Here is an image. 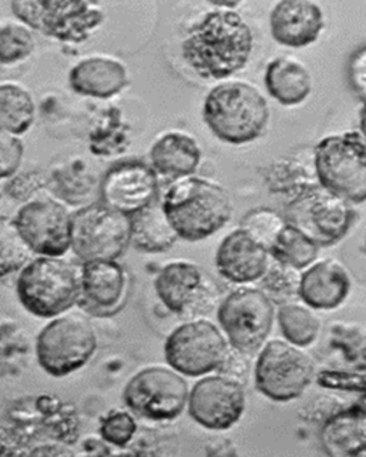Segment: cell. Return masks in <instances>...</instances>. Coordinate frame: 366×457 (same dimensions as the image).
Wrapping results in <instances>:
<instances>
[{
	"mask_svg": "<svg viewBox=\"0 0 366 457\" xmlns=\"http://www.w3.org/2000/svg\"><path fill=\"white\" fill-rule=\"evenodd\" d=\"M128 83L126 68L109 57H89L73 66L69 85L82 96L108 99L122 92Z\"/></svg>",
	"mask_w": 366,
	"mask_h": 457,
	"instance_id": "603a6c76",
	"label": "cell"
},
{
	"mask_svg": "<svg viewBox=\"0 0 366 457\" xmlns=\"http://www.w3.org/2000/svg\"><path fill=\"white\" fill-rule=\"evenodd\" d=\"M16 295L33 316L59 318L79 300L80 273L61 257L39 256L19 271Z\"/></svg>",
	"mask_w": 366,
	"mask_h": 457,
	"instance_id": "277c9868",
	"label": "cell"
},
{
	"mask_svg": "<svg viewBox=\"0 0 366 457\" xmlns=\"http://www.w3.org/2000/svg\"><path fill=\"white\" fill-rule=\"evenodd\" d=\"M12 12L26 26L61 42L80 43L104 23L102 7L78 0L12 2Z\"/></svg>",
	"mask_w": 366,
	"mask_h": 457,
	"instance_id": "ba28073f",
	"label": "cell"
},
{
	"mask_svg": "<svg viewBox=\"0 0 366 457\" xmlns=\"http://www.w3.org/2000/svg\"><path fill=\"white\" fill-rule=\"evenodd\" d=\"M156 171L144 162L116 163L104 173L101 183L102 202L132 216L158 199Z\"/></svg>",
	"mask_w": 366,
	"mask_h": 457,
	"instance_id": "2e32d148",
	"label": "cell"
},
{
	"mask_svg": "<svg viewBox=\"0 0 366 457\" xmlns=\"http://www.w3.org/2000/svg\"><path fill=\"white\" fill-rule=\"evenodd\" d=\"M13 223L32 253L61 257L72 247V214L54 200L26 204L19 209Z\"/></svg>",
	"mask_w": 366,
	"mask_h": 457,
	"instance_id": "5bb4252c",
	"label": "cell"
},
{
	"mask_svg": "<svg viewBox=\"0 0 366 457\" xmlns=\"http://www.w3.org/2000/svg\"><path fill=\"white\" fill-rule=\"evenodd\" d=\"M149 157L159 175L183 179L194 175L199 168L202 152L192 136L169 132L154 143Z\"/></svg>",
	"mask_w": 366,
	"mask_h": 457,
	"instance_id": "cb8c5ba5",
	"label": "cell"
},
{
	"mask_svg": "<svg viewBox=\"0 0 366 457\" xmlns=\"http://www.w3.org/2000/svg\"><path fill=\"white\" fill-rule=\"evenodd\" d=\"M37 359L52 378H66L89 363L97 349L94 328L80 316H59L37 337Z\"/></svg>",
	"mask_w": 366,
	"mask_h": 457,
	"instance_id": "52a82bcc",
	"label": "cell"
},
{
	"mask_svg": "<svg viewBox=\"0 0 366 457\" xmlns=\"http://www.w3.org/2000/svg\"><path fill=\"white\" fill-rule=\"evenodd\" d=\"M0 202H2V187H0Z\"/></svg>",
	"mask_w": 366,
	"mask_h": 457,
	"instance_id": "f35d334b",
	"label": "cell"
},
{
	"mask_svg": "<svg viewBox=\"0 0 366 457\" xmlns=\"http://www.w3.org/2000/svg\"><path fill=\"white\" fill-rule=\"evenodd\" d=\"M227 336L212 321L194 320L176 328L163 346L169 368L187 378H204L218 370L229 352Z\"/></svg>",
	"mask_w": 366,
	"mask_h": 457,
	"instance_id": "4fadbf2b",
	"label": "cell"
},
{
	"mask_svg": "<svg viewBox=\"0 0 366 457\" xmlns=\"http://www.w3.org/2000/svg\"><path fill=\"white\" fill-rule=\"evenodd\" d=\"M37 107L32 95L22 86L0 85V130L11 135H23L32 128Z\"/></svg>",
	"mask_w": 366,
	"mask_h": 457,
	"instance_id": "83f0119b",
	"label": "cell"
},
{
	"mask_svg": "<svg viewBox=\"0 0 366 457\" xmlns=\"http://www.w3.org/2000/svg\"><path fill=\"white\" fill-rule=\"evenodd\" d=\"M318 382H320V385L327 383L325 386L337 387V389L342 390H366V380L362 376L348 375V373H337V371L332 373V371H325V373L320 375Z\"/></svg>",
	"mask_w": 366,
	"mask_h": 457,
	"instance_id": "8d00e7d4",
	"label": "cell"
},
{
	"mask_svg": "<svg viewBox=\"0 0 366 457\" xmlns=\"http://www.w3.org/2000/svg\"><path fill=\"white\" fill-rule=\"evenodd\" d=\"M202 113L209 130L229 145L255 142L270 118L268 100L258 87L246 82L215 86L206 96Z\"/></svg>",
	"mask_w": 366,
	"mask_h": 457,
	"instance_id": "3957f363",
	"label": "cell"
},
{
	"mask_svg": "<svg viewBox=\"0 0 366 457\" xmlns=\"http://www.w3.org/2000/svg\"><path fill=\"white\" fill-rule=\"evenodd\" d=\"M263 292L270 296L273 303L284 304L294 302L299 297V282L301 273L296 269L289 268L270 257V266L261 278Z\"/></svg>",
	"mask_w": 366,
	"mask_h": 457,
	"instance_id": "4dcf8cb0",
	"label": "cell"
},
{
	"mask_svg": "<svg viewBox=\"0 0 366 457\" xmlns=\"http://www.w3.org/2000/svg\"><path fill=\"white\" fill-rule=\"evenodd\" d=\"M277 319L275 303L262 289L241 287L218 307V323L230 347L255 353L268 342Z\"/></svg>",
	"mask_w": 366,
	"mask_h": 457,
	"instance_id": "9c48e42d",
	"label": "cell"
},
{
	"mask_svg": "<svg viewBox=\"0 0 366 457\" xmlns=\"http://www.w3.org/2000/svg\"><path fill=\"white\" fill-rule=\"evenodd\" d=\"M265 87L282 106H298L312 92V75L294 57H277L266 66Z\"/></svg>",
	"mask_w": 366,
	"mask_h": 457,
	"instance_id": "d4e9b609",
	"label": "cell"
},
{
	"mask_svg": "<svg viewBox=\"0 0 366 457\" xmlns=\"http://www.w3.org/2000/svg\"><path fill=\"white\" fill-rule=\"evenodd\" d=\"M316 178L322 187L349 204L366 200V139L346 132L320 140L313 154Z\"/></svg>",
	"mask_w": 366,
	"mask_h": 457,
	"instance_id": "5b68a950",
	"label": "cell"
},
{
	"mask_svg": "<svg viewBox=\"0 0 366 457\" xmlns=\"http://www.w3.org/2000/svg\"><path fill=\"white\" fill-rule=\"evenodd\" d=\"M162 207L179 239L205 240L232 218V204L220 185L206 179L183 178L166 192Z\"/></svg>",
	"mask_w": 366,
	"mask_h": 457,
	"instance_id": "7a4b0ae2",
	"label": "cell"
},
{
	"mask_svg": "<svg viewBox=\"0 0 366 457\" xmlns=\"http://www.w3.org/2000/svg\"><path fill=\"white\" fill-rule=\"evenodd\" d=\"M130 245V216L104 202L72 214V247L83 263L118 261Z\"/></svg>",
	"mask_w": 366,
	"mask_h": 457,
	"instance_id": "30bf717a",
	"label": "cell"
},
{
	"mask_svg": "<svg viewBox=\"0 0 366 457\" xmlns=\"http://www.w3.org/2000/svg\"><path fill=\"white\" fill-rule=\"evenodd\" d=\"M154 285L162 304L175 314L199 313L212 302L213 283L205 271L189 262L166 264Z\"/></svg>",
	"mask_w": 366,
	"mask_h": 457,
	"instance_id": "e0dca14e",
	"label": "cell"
},
{
	"mask_svg": "<svg viewBox=\"0 0 366 457\" xmlns=\"http://www.w3.org/2000/svg\"><path fill=\"white\" fill-rule=\"evenodd\" d=\"M287 225V220L280 218L277 212L270 209H255L245 214L241 228L248 230L254 237L263 243L268 249L277 239L280 230Z\"/></svg>",
	"mask_w": 366,
	"mask_h": 457,
	"instance_id": "836d02e7",
	"label": "cell"
},
{
	"mask_svg": "<svg viewBox=\"0 0 366 457\" xmlns=\"http://www.w3.org/2000/svg\"><path fill=\"white\" fill-rule=\"evenodd\" d=\"M216 371H220V375L234 378L237 382L245 385V383L248 382L249 371H251L249 354L230 347L227 356L223 359L222 364H220V369Z\"/></svg>",
	"mask_w": 366,
	"mask_h": 457,
	"instance_id": "d590c367",
	"label": "cell"
},
{
	"mask_svg": "<svg viewBox=\"0 0 366 457\" xmlns=\"http://www.w3.org/2000/svg\"><path fill=\"white\" fill-rule=\"evenodd\" d=\"M126 407L137 418L171 421L179 418L189 399L183 376L172 368L154 366L137 371L123 389Z\"/></svg>",
	"mask_w": 366,
	"mask_h": 457,
	"instance_id": "7c38bea8",
	"label": "cell"
},
{
	"mask_svg": "<svg viewBox=\"0 0 366 457\" xmlns=\"http://www.w3.org/2000/svg\"><path fill=\"white\" fill-rule=\"evenodd\" d=\"M179 236L169 223L162 204L154 202L130 216V245L144 253H163Z\"/></svg>",
	"mask_w": 366,
	"mask_h": 457,
	"instance_id": "484cf974",
	"label": "cell"
},
{
	"mask_svg": "<svg viewBox=\"0 0 366 457\" xmlns=\"http://www.w3.org/2000/svg\"><path fill=\"white\" fill-rule=\"evenodd\" d=\"M35 49V39L28 26L19 23L0 25V63L13 64L25 61Z\"/></svg>",
	"mask_w": 366,
	"mask_h": 457,
	"instance_id": "1f68e13d",
	"label": "cell"
},
{
	"mask_svg": "<svg viewBox=\"0 0 366 457\" xmlns=\"http://www.w3.org/2000/svg\"><path fill=\"white\" fill-rule=\"evenodd\" d=\"M285 220L298 228L320 247L339 242L355 220L352 204L322 186H308L285 211Z\"/></svg>",
	"mask_w": 366,
	"mask_h": 457,
	"instance_id": "8fae6325",
	"label": "cell"
},
{
	"mask_svg": "<svg viewBox=\"0 0 366 457\" xmlns=\"http://www.w3.org/2000/svg\"><path fill=\"white\" fill-rule=\"evenodd\" d=\"M273 39L292 49L312 45L325 28L322 9L309 0H282L273 6L270 18Z\"/></svg>",
	"mask_w": 366,
	"mask_h": 457,
	"instance_id": "d6986e66",
	"label": "cell"
},
{
	"mask_svg": "<svg viewBox=\"0 0 366 457\" xmlns=\"http://www.w3.org/2000/svg\"><path fill=\"white\" fill-rule=\"evenodd\" d=\"M30 253L13 220L0 219V278L22 270L29 263Z\"/></svg>",
	"mask_w": 366,
	"mask_h": 457,
	"instance_id": "f546056e",
	"label": "cell"
},
{
	"mask_svg": "<svg viewBox=\"0 0 366 457\" xmlns=\"http://www.w3.org/2000/svg\"><path fill=\"white\" fill-rule=\"evenodd\" d=\"M277 321L284 339L302 349L312 346L322 330L318 314L304 302L280 304L277 312Z\"/></svg>",
	"mask_w": 366,
	"mask_h": 457,
	"instance_id": "4316f807",
	"label": "cell"
},
{
	"mask_svg": "<svg viewBox=\"0 0 366 457\" xmlns=\"http://www.w3.org/2000/svg\"><path fill=\"white\" fill-rule=\"evenodd\" d=\"M254 50V33L234 9L218 7L192 26L182 43L187 66L204 79H222L242 71Z\"/></svg>",
	"mask_w": 366,
	"mask_h": 457,
	"instance_id": "6da1fadb",
	"label": "cell"
},
{
	"mask_svg": "<svg viewBox=\"0 0 366 457\" xmlns=\"http://www.w3.org/2000/svg\"><path fill=\"white\" fill-rule=\"evenodd\" d=\"M245 409V385L220 373L202 378L189 390V416L208 430H229L241 420Z\"/></svg>",
	"mask_w": 366,
	"mask_h": 457,
	"instance_id": "9a60e30c",
	"label": "cell"
},
{
	"mask_svg": "<svg viewBox=\"0 0 366 457\" xmlns=\"http://www.w3.org/2000/svg\"><path fill=\"white\" fill-rule=\"evenodd\" d=\"M315 378L312 357L302 347L285 339L266 342L254 366V380L259 393L285 403L304 395Z\"/></svg>",
	"mask_w": 366,
	"mask_h": 457,
	"instance_id": "8992f818",
	"label": "cell"
},
{
	"mask_svg": "<svg viewBox=\"0 0 366 457\" xmlns=\"http://www.w3.org/2000/svg\"><path fill=\"white\" fill-rule=\"evenodd\" d=\"M320 446L334 457L362 456L366 453V404L344 407L323 421Z\"/></svg>",
	"mask_w": 366,
	"mask_h": 457,
	"instance_id": "44dd1931",
	"label": "cell"
},
{
	"mask_svg": "<svg viewBox=\"0 0 366 457\" xmlns=\"http://www.w3.org/2000/svg\"><path fill=\"white\" fill-rule=\"evenodd\" d=\"M320 246L291 223L284 226L270 247L272 259L302 271L315 263L320 257Z\"/></svg>",
	"mask_w": 366,
	"mask_h": 457,
	"instance_id": "f1b7e54d",
	"label": "cell"
},
{
	"mask_svg": "<svg viewBox=\"0 0 366 457\" xmlns=\"http://www.w3.org/2000/svg\"><path fill=\"white\" fill-rule=\"evenodd\" d=\"M270 262V249L242 228L230 232L220 242L215 254L218 273L237 285L261 280Z\"/></svg>",
	"mask_w": 366,
	"mask_h": 457,
	"instance_id": "ac0fdd59",
	"label": "cell"
},
{
	"mask_svg": "<svg viewBox=\"0 0 366 457\" xmlns=\"http://www.w3.org/2000/svg\"><path fill=\"white\" fill-rule=\"evenodd\" d=\"M128 289L125 270L116 261L83 263L80 271V296L89 309L111 312L121 306Z\"/></svg>",
	"mask_w": 366,
	"mask_h": 457,
	"instance_id": "7402d4cb",
	"label": "cell"
},
{
	"mask_svg": "<svg viewBox=\"0 0 366 457\" xmlns=\"http://www.w3.org/2000/svg\"><path fill=\"white\" fill-rule=\"evenodd\" d=\"M23 154L22 140L18 136L0 130V179L12 178L18 173Z\"/></svg>",
	"mask_w": 366,
	"mask_h": 457,
	"instance_id": "e575fe53",
	"label": "cell"
},
{
	"mask_svg": "<svg viewBox=\"0 0 366 457\" xmlns=\"http://www.w3.org/2000/svg\"><path fill=\"white\" fill-rule=\"evenodd\" d=\"M362 135L365 136V139H366V107H365V112H363V114H362Z\"/></svg>",
	"mask_w": 366,
	"mask_h": 457,
	"instance_id": "74e56055",
	"label": "cell"
},
{
	"mask_svg": "<svg viewBox=\"0 0 366 457\" xmlns=\"http://www.w3.org/2000/svg\"><path fill=\"white\" fill-rule=\"evenodd\" d=\"M137 432L135 414L125 411H112L102 419L99 435L108 445L125 447L132 442Z\"/></svg>",
	"mask_w": 366,
	"mask_h": 457,
	"instance_id": "d6a6232c",
	"label": "cell"
},
{
	"mask_svg": "<svg viewBox=\"0 0 366 457\" xmlns=\"http://www.w3.org/2000/svg\"><path fill=\"white\" fill-rule=\"evenodd\" d=\"M352 280L341 262L316 261L302 271L299 299L313 311H335L351 293Z\"/></svg>",
	"mask_w": 366,
	"mask_h": 457,
	"instance_id": "ffe728a7",
	"label": "cell"
}]
</instances>
